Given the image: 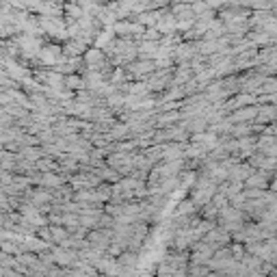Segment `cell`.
Here are the masks:
<instances>
[]
</instances>
